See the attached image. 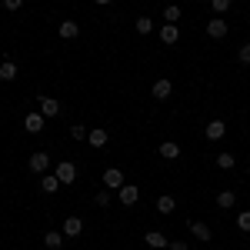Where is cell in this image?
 Segmentation results:
<instances>
[{"label":"cell","instance_id":"obj_11","mask_svg":"<svg viewBox=\"0 0 250 250\" xmlns=\"http://www.w3.org/2000/svg\"><path fill=\"white\" fill-rule=\"evenodd\" d=\"M87 140H90V147H107V140H110V134L104 130V127H90V134H87Z\"/></svg>","mask_w":250,"mask_h":250},{"label":"cell","instance_id":"obj_33","mask_svg":"<svg viewBox=\"0 0 250 250\" xmlns=\"http://www.w3.org/2000/svg\"><path fill=\"white\" fill-rule=\"evenodd\" d=\"M197 3H210V0H197Z\"/></svg>","mask_w":250,"mask_h":250},{"label":"cell","instance_id":"obj_31","mask_svg":"<svg viewBox=\"0 0 250 250\" xmlns=\"http://www.w3.org/2000/svg\"><path fill=\"white\" fill-rule=\"evenodd\" d=\"M170 250H187V240H170Z\"/></svg>","mask_w":250,"mask_h":250},{"label":"cell","instance_id":"obj_26","mask_svg":"<svg viewBox=\"0 0 250 250\" xmlns=\"http://www.w3.org/2000/svg\"><path fill=\"white\" fill-rule=\"evenodd\" d=\"M94 204H97V207H110V204H114V193L107 190V187H104V190H97Z\"/></svg>","mask_w":250,"mask_h":250},{"label":"cell","instance_id":"obj_3","mask_svg":"<svg viewBox=\"0 0 250 250\" xmlns=\"http://www.w3.org/2000/svg\"><path fill=\"white\" fill-rule=\"evenodd\" d=\"M227 34H230V27H227V20H224V17H210V20H207V37L224 40Z\"/></svg>","mask_w":250,"mask_h":250},{"label":"cell","instance_id":"obj_13","mask_svg":"<svg viewBox=\"0 0 250 250\" xmlns=\"http://www.w3.org/2000/svg\"><path fill=\"white\" fill-rule=\"evenodd\" d=\"M157 154L164 157V160H177V157H180V144H173V140H164V144L157 147Z\"/></svg>","mask_w":250,"mask_h":250},{"label":"cell","instance_id":"obj_6","mask_svg":"<svg viewBox=\"0 0 250 250\" xmlns=\"http://www.w3.org/2000/svg\"><path fill=\"white\" fill-rule=\"evenodd\" d=\"M43 124H47V117L37 114V110L23 117V130H27V134H40V130H43Z\"/></svg>","mask_w":250,"mask_h":250},{"label":"cell","instance_id":"obj_18","mask_svg":"<svg viewBox=\"0 0 250 250\" xmlns=\"http://www.w3.org/2000/svg\"><path fill=\"white\" fill-rule=\"evenodd\" d=\"M173 210H177V200H173L170 193H160V197H157V213L167 217V213H173Z\"/></svg>","mask_w":250,"mask_h":250},{"label":"cell","instance_id":"obj_21","mask_svg":"<svg viewBox=\"0 0 250 250\" xmlns=\"http://www.w3.org/2000/svg\"><path fill=\"white\" fill-rule=\"evenodd\" d=\"M233 204H237V193L233 190H220L217 193V207H220V210H230Z\"/></svg>","mask_w":250,"mask_h":250},{"label":"cell","instance_id":"obj_20","mask_svg":"<svg viewBox=\"0 0 250 250\" xmlns=\"http://www.w3.org/2000/svg\"><path fill=\"white\" fill-rule=\"evenodd\" d=\"M170 90H173V83L167 77L157 80V83H154V100H167V97H170Z\"/></svg>","mask_w":250,"mask_h":250},{"label":"cell","instance_id":"obj_2","mask_svg":"<svg viewBox=\"0 0 250 250\" xmlns=\"http://www.w3.org/2000/svg\"><path fill=\"white\" fill-rule=\"evenodd\" d=\"M100 180H104V187H107V190H120V187L127 184V180H124V170H120V167H107Z\"/></svg>","mask_w":250,"mask_h":250},{"label":"cell","instance_id":"obj_10","mask_svg":"<svg viewBox=\"0 0 250 250\" xmlns=\"http://www.w3.org/2000/svg\"><path fill=\"white\" fill-rule=\"evenodd\" d=\"M187 227H190V233H193V237H197V240H200V244H207V240H210V237H213V233H210V227H207L204 220H190Z\"/></svg>","mask_w":250,"mask_h":250},{"label":"cell","instance_id":"obj_23","mask_svg":"<svg viewBox=\"0 0 250 250\" xmlns=\"http://www.w3.org/2000/svg\"><path fill=\"white\" fill-rule=\"evenodd\" d=\"M217 167H220V170H233V167H237V157L233 154H217Z\"/></svg>","mask_w":250,"mask_h":250},{"label":"cell","instance_id":"obj_25","mask_svg":"<svg viewBox=\"0 0 250 250\" xmlns=\"http://www.w3.org/2000/svg\"><path fill=\"white\" fill-rule=\"evenodd\" d=\"M137 34H140V37H147V34H150V30H154V20L150 17H137Z\"/></svg>","mask_w":250,"mask_h":250},{"label":"cell","instance_id":"obj_32","mask_svg":"<svg viewBox=\"0 0 250 250\" xmlns=\"http://www.w3.org/2000/svg\"><path fill=\"white\" fill-rule=\"evenodd\" d=\"M94 3H110V0H94Z\"/></svg>","mask_w":250,"mask_h":250},{"label":"cell","instance_id":"obj_9","mask_svg":"<svg viewBox=\"0 0 250 250\" xmlns=\"http://www.w3.org/2000/svg\"><path fill=\"white\" fill-rule=\"evenodd\" d=\"M177 40H180V27H177V23H164V27H160V43L173 47Z\"/></svg>","mask_w":250,"mask_h":250},{"label":"cell","instance_id":"obj_7","mask_svg":"<svg viewBox=\"0 0 250 250\" xmlns=\"http://www.w3.org/2000/svg\"><path fill=\"white\" fill-rule=\"evenodd\" d=\"M57 34H60V40H77L80 37V23L77 20H60Z\"/></svg>","mask_w":250,"mask_h":250},{"label":"cell","instance_id":"obj_28","mask_svg":"<svg viewBox=\"0 0 250 250\" xmlns=\"http://www.w3.org/2000/svg\"><path fill=\"white\" fill-rule=\"evenodd\" d=\"M87 134H90V130H87L83 124H74V127H70V137H74V140H87Z\"/></svg>","mask_w":250,"mask_h":250},{"label":"cell","instance_id":"obj_12","mask_svg":"<svg viewBox=\"0 0 250 250\" xmlns=\"http://www.w3.org/2000/svg\"><path fill=\"white\" fill-rule=\"evenodd\" d=\"M204 134H207V140H220V137L227 134V124H224V120H210V124L204 127Z\"/></svg>","mask_w":250,"mask_h":250},{"label":"cell","instance_id":"obj_1","mask_svg":"<svg viewBox=\"0 0 250 250\" xmlns=\"http://www.w3.org/2000/svg\"><path fill=\"white\" fill-rule=\"evenodd\" d=\"M57 180L60 184H63V187H70V184H77V164H74V160H60L57 164Z\"/></svg>","mask_w":250,"mask_h":250},{"label":"cell","instance_id":"obj_35","mask_svg":"<svg viewBox=\"0 0 250 250\" xmlns=\"http://www.w3.org/2000/svg\"><path fill=\"white\" fill-rule=\"evenodd\" d=\"M247 170H250V167H247Z\"/></svg>","mask_w":250,"mask_h":250},{"label":"cell","instance_id":"obj_22","mask_svg":"<svg viewBox=\"0 0 250 250\" xmlns=\"http://www.w3.org/2000/svg\"><path fill=\"white\" fill-rule=\"evenodd\" d=\"M180 14H184V10H180V3H167V7H164V20H167V23H177Z\"/></svg>","mask_w":250,"mask_h":250},{"label":"cell","instance_id":"obj_14","mask_svg":"<svg viewBox=\"0 0 250 250\" xmlns=\"http://www.w3.org/2000/svg\"><path fill=\"white\" fill-rule=\"evenodd\" d=\"M0 80H3V83H14V80H17V63L10 57L0 63Z\"/></svg>","mask_w":250,"mask_h":250},{"label":"cell","instance_id":"obj_24","mask_svg":"<svg viewBox=\"0 0 250 250\" xmlns=\"http://www.w3.org/2000/svg\"><path fill=\"white\" fill-rule=\"evenodd\" d=\"M230 3H233V0H210V10H213V17H224V14L230 10Z\"/></svg>","mask_w":250,"mask_h":250},{"label":"cell","instance_id":"obj_27","mask_svg":"<svg viewBox=\"0 0 250 250\" xmlns=\"http://www.w3.org/2000/svg\"><path fill=\"white\" fill-rule=\"evenodd\" d=\"M237 227H240L244 233H250V210H240V213H237Z\"/></svg>","mask_w":250,"mask_h":250},{"label":"cell","instance_id":"obj_8","mask_svg":"<svg viewBox=\"0 0 250 250\" xmlns=\"http://www.w3.org/2000/svg\"><path fill=\"white\" fill-rule=\"evenodd\" d=\"M80 233H83V220H80V217H67V220H63V237L74 240Z\"/></svg>","mask_w":250,"mask_h":250},{"label":"cell","instance_id":"obj_34","mask_svg":"<svg viewBox=\"0 0 250 250\" xmlns=\"http://www.w3.org/2000/svg\"><path fill=\"white\" fill-rule=\"evenodd\" d=\"M0 114H3V107H0Z\"/></svg>","mask_w":250,"mask_h":250},{"label":"cell","instance_id":"obj_4","mask_svg":"<svg viewBox=\"0 0 250 250\" xmlns=\"http://www.w3.org/2000/svg\"><path fill=\"white\" fill-rule=\"evenodd\" d=\"M137 197H140V190H137L134 184H124V187L117 190V200H120V207H134Z\"/></svg>","mask_w":250,"mask_h":250},{"label":"cell","instance_id":"obj_17","mask_svg":"<svg viewBox=\"0 0 250 250\" xmlns=\"http://www.w3.org/2000/svg\"><path fill=\"white\" fill-rule=\"evenodd\" d=\"M40 114L43 117H57L60 114V100H54V97H40Z\"/></svg>","mask_w":250,"mask_h":250},{"label":"cell","instance_id":"obj_16","mask_svg":"<svg viewBox=\"0 0 250 250\" xmlns=\"http://www.w3.org/2000/svg\"><path fill=\"white\" fill-rule=\"evenodd\" d=\"M43 247L47 250H60L63 247V230H47L43 233Z\"/></svg>","mask_w":250,"mask_h":250},{"label":"cell","instance_id":"obj_15","mask_svg":"<svg viewBox=\"0 0 250 250\" xmlns=\"http://www.w3.org/2000/svg\"><path fill=\"white\" fill-rule=\"evenodd\" d=\"M40 190H43V193H57L60 190L57 173H40Z\"/></svg>","mask_w":250,"mask_h":250},{"label":"cell","instance_id":"obj_19","mask_svg":"<svg viewBox=\"0 0 250 250\" xmlns=\"http://www.w3.org/2000/svg\"><path fill=\"white\" fill-rule=\"evenodd\" d=\"M144 240H147V247H154V250H164V247H170V240H167V237H164L160 230H150L147 237H144Z\"/></svg>","mask_w":250,"mask_h":250},{"label":"cell","instance_id":"obj_5","mask_svg":"<svg viewBox=\"0 0 250 250\" xmlns=\"http://www.w3.org/2000/svg\"><path fill=\"white\" fill-rule=\"evenodd\" d=\"M27 167H30V170L34 173H47L50 170V154H30V160H27Z\"/></svg>","mask_w":250,"mask_h":250},{"label":"cell","instance_id":"obj_29","mask_svg":"<svg viewBox=\"0 0 250 250\" xmlns=\"http://www.w3.org/2000/svg\"><path fill=\"white\" fill-rule=\"evenodd\" d=\"M237 60H240V63H250V43H240V50H237Z\"/></svg>","mask_w":250,"mask_h":250},{"label":"cell","instance_id":"obj_30","mask_svg":"<svg viewBox=\"0 0 250 250\" xmlns=\"http://www.w3.org/2000/svg\"><path fill=\"white\" fill-rule=\"evenodd\" d=\"M3 3V10H20L23 7V0H0Z\"/></svg>","mask_w":250,"mask_h":250}]
</instances>
